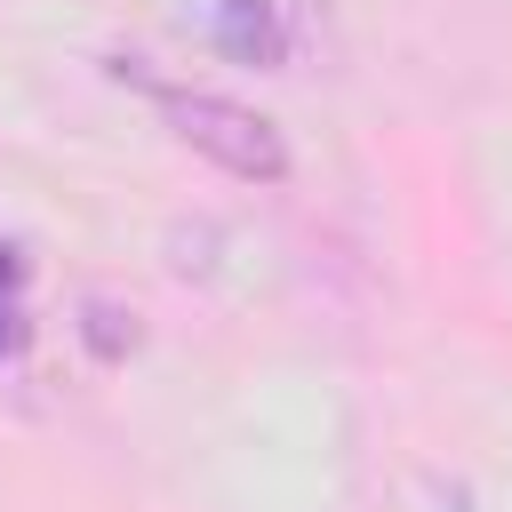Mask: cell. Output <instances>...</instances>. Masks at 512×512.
I'll return each instance as SVG.
<instances>
[{"mask_svg": "<svg viewBox=\"0 0 512 512\" xmlns=\"http://www.w3.org/2000/svg\"><path fill=\"white\" fill-rule=\"evenodd\" d=\"M168 128H176L200 160H216L224 176H248V184H280V176H288V144H280V128H272L264 112L232 104V96L176 88V96H168Z\"/></svg>", "mask_w": 512, "mask_h": 512, "instance_id": "6da1fadb", "label": "cell"}, {"mask_svg": "<svg viewBox=\"0 0 512 512\" xmlns=\"http://www.w3.org/2000/svg\"><path fill=\"white\" fill-rule=\"evenodd\" d=\"M208 32L232 64H280L288 56V32H280L272 0H208Z\"/></svg>", "mask_w": 512, "mask_h": 512, "instance_id": "7a4b0ae2", "label": "cell"}, {"mask_svg": "<svg viewBox=\"0 0 512 512\" xmlns=\"http://www.w3.org/2000/svg\"><path fill=\"white\" fill-rule=\"evenodd\" d=\"M80 336H88V352H96V360H120V352L136 344V320H128L112 296H88V320H80Z\"/></svg>", "mask_w": 512, "mask_h": 512, "instance_id": "3957f363", "label": "cell"}, {"mask_svg": "<svg viewBox=\"0 0 512 512\" xmlns=\"http://www.w3.org/2000/svg\"><path fill=\"white\" fill-rule=\"evenodd\" d=\"M24 344V320H16V304H0V360Z\"/></svg>", "mask_w": 512, "mask_h": 512, "instance_id": "277c9868", "label": "cell"}, {"mask_svg": "<svg viewBox=\"0 0 512 512\" xmlns=\"http://www.w3.org/2000/svg\"><path fill=\"white\" fill-rule=\"evenodd\" d=\"M16 280H24V256H16V248H0V288H16Z\"/></svg>", "mask_w": 512, "mask_h": 512, "instance_id": "5b68a950", "label": "cell"}]
</instances>
